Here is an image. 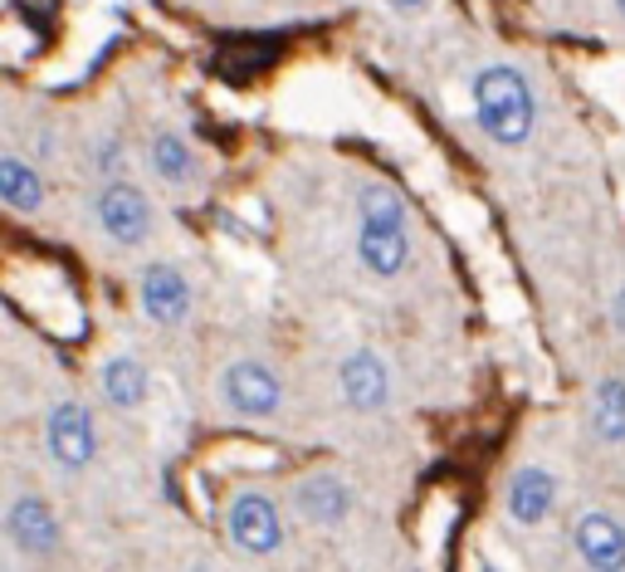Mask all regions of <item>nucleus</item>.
I'll list each match as a JSON object with an SVG mask.
<instances>
[{
    "label": "nucleus",
    "instance_id": "f257e3e1",
    "mask_svg": "<svg viewBox=\"0 0 625 572\" xmlns=\"http://www.w3.org/2000/svg\"><path fill=\"white\" fill-rule=\"evenodd\" d=\"M474 123L494 148H523L537 128V93L518 64H479L469 79Z\"/></svg>",
    "mask_w": 625,
    "mask_h": 572
},
{
    "label": "nucleus",
    "instance_id": "f03ea898",
    "mask_svg": "<svg viewBox=\"0 0 625 572\" xmlns=\"http://www.w3.org/2000/svg\"><path fill=\"white\" fill-rule=\"evenodd\" d=\"M225 543L240 558H273V552H283L289 533H283L279 504L264 490H234L225 499Z\"/></svg>",
    "mask_w": 625,
    "mask_h": 572
},
{
    "label": "nucleus",
    "instance_id": "7ed1b4c3",
    "mask_svg": "<svg viewBox=\"0 0 625 572\" xmlns=\"http://www.w3.org/2000/svg\"><path fill=\"white\" fill-rule=\"evenodd\" d=\"M93 220H98V230H103L107 245H117V250L146 245V240H152V226H156L146 191L132 187L127 177H103V181H98Z\"/></svg>",
    "mask_w": 625,
    "mask_h": 572
},
{
    "label": "nucleus",
    "instance_id": "20e7f679",
    "mask_svg": "<svg viewBox=\"0 0 625 572\" xmlns=\"http://www.w3.org/2000/svg\"><path fill=\"white\" fill-rule=\"evenodd\" d=\"M98 421L84 402H54L44 411V455L54 470L84 474L98 460Z\"/></svg>",
    "mask_w": 625,
    "mask_h": 572
},
{
    "label": "nucleus",
    "instance_id": "39448f33",
    "mask_svg": "<svg viewBox=\"0 0 625 572\" xmlns=\"http://www.w3.org/2000/svg\"><path fill=\"white\" fill-rule=\"evenodd\" d=\"M5 543H10V552L35 558V562L59 558V552H64V529H59L54 504L35 490H15L5 504Z\"/></svg>",
    "mask_w": 625,
    "mask_h": 572
},
{
    "label": "nucleus",
    "instance_id": "423d86ee",
    "mask_svg": "<svg viewBox=\"0 0 625 572\" xmlns=\"http://www.w3.org/2000/svg\"><path fill=\"white\" fill-rule=\"evenodd\" d=\"M220 406L240 421H273L283 411V382L269 363L240 357L220 372Z\"/></svg>",
    "mask_w": 625,
    "mask_h": 572
},
{
    "label": "nucleus",
    "instance_id": "0eeeda50",
    "mask_svg": "<svg viewBox=\"0 0 625 572\" xmlns=\"http://www.w3.org/2000/svg\"><path fill=\"white\" fill-rule=\"evenodd\" d=\"M191 304H195V289L171 259H152V265H142V275H137V308H142L146 323L181 328L186 318H191Z\"/></svg>",
    "mask_w": 625,
    "mask_h": 572
},
{
    "label": "nucleus",
    "instance_id": "6e6552de",
    "mask_svg": "<svg viewBox=\"0 0 625 572\" xmlns=\"http://www.w3.org/2000/svg\"><path fill=\"white\" fill-rule=\"evenodd\" d=\"M337 392H342V402H347L357 416L386 411L391 396H396L391 363L381 353H371V347H357V353H347L337 363Z\"/></svg>",
    "mask_w": 625,
    "mask_h": 572
},
{
    "label": "nucleus",
    "instance_id": "1a4fd4ad",
    "mask_svg": "<svg viewBox=\"0 0 625 572\" xmlns=\"http://www.w3.org/2000/svg\"><path fill=\"white\" fill-rule=\"evenodd\" d=\"M293 509H298V519L312 523V529H342V523L352 519V509H357V494H352V484L342 480V474L318 470L293 484Z\"/></svg>",
    "mask_w": 625,
    "mask_h": 572
},
{
    "label": "nucleus",
    "instance_id": "9d476101",
    "mask_svg": "<svg viewBox=\"0 0 625 572\" xmlns=\"http://www.w3.org/2000/svg\"><path fill=\"white\" fill-rule=\"evenodd\" d=\"M503 513L518 523V529H537L557 513V474L543 470V465H518L508 474L503 490Z\"/></svg>",
    "mask_w": 625,
    "mask_h": 572
},
{
    "label": "nucleus",
    "instance_id": "9b49d317",
    "mask_svg": "<svg viewBox=\"0 0 625 572\" xmlns=\"http://www.w3.org/2000/svg\"><path fill=\"white\" fill-rule=\"evenodd\" d=\"M572 552L586 568L615 572L625 568V523L605 509H586L572 519Z\"/></svg>",
    "mask_w": 625,
    "mask_h": 572
},
{
    "label": "nucleus",
    "instance_id": "f8f14e48",
    "mask_svg": "<svg viewBox=\"0 0 625 572\" xmlns=\"http://www.w3.org/2000/svg\"><path fill=\"white\" fill-rule=\"evenodd\" d=\"M98 386H103V402L113 406V411H127V416L142 411V406L152 402V372H146L132 353L107 357L103 372H98Z\"/></svg>",
    "mask_w": 625,
    "mask_h": 572
},
{
    "label": "nucleus",
    "instance_id": "ddd939ff",
    "mask_svg": "<svg viewBox=\"0 0 625 572\" xmlns=\"http://www.w3.org/2000/svg\"><path fill=\"white\" fill-rule=\"evenodd\" d=\"M357 230L381 236H410V206L391 181H361L357 187Z\"/></svg>",
    "mask_w": 625,
    "mask_h": 572
},
{
    "label": "nucleus",
    "instance_id": "4468645a",
    "mask_svg": "<svg viewBox=\"0 0 625 572\" xmlns=\"http://www.w3.org/2000/svg\"><path fill=\"white\" fill-rule=\"evenodd\" d=\"M586 425L601 445H625V377L605 372L591 386V406H586Z\"/></svg>",
    "mask_w": 625,
    "mask_h": 572
},
{
    "label": "nucleus",
    "instance_id": "2eb2a0df",
    "mask_svg": "<svg viewBox=\"0 0 625 572\" xmlns=\"http://www.w3.org/2000/svg\"><path fill=\"white\" fill-rule=\"evenodd\" d=\"M146 162H152V177L166 181V187H191V181H201L195 148L181 138V132H171V128L152 132V142H146Z\"/></svg>",
    "mask_w": 625,
    "mask_h": 572
},
{
    "label": "nucleus",
    "instance_id": "dca6fc26",
    "mask_svg": "<svg viewBox=\"0 0 625 572\" xmlns=\"http://www.w3.org/2000/svg\"><path fill=\"white\" fill-rule=\"evenodd\" d=\"M44 177H39V167L29 157H20V152H0V201H5L15 216H35L39 206H44Z\"/></svg>",
    "mask_w": 625,
    "mask_h": 572
},
{
    "label": "nucleus",
    "instance_id": "f3484780",
    "mask_svg": "<svg viewBox=\"0 0 625 572\" xmlns=\"http://www.w3.org/2000/svg\"><path fill=\"white\" fill-rule=\"evenodd\" d=\"M357 265L361 275L381 279H400L410 269V236H381V230H357Z\"/></svg>",
    "mask_w": 625,
    "mask_h": 572
},
{
    "label": "nucleus",
    "instance_id": "a211bd4d",
    "mask_svg": "<svg viewBox=\"0 0 625 572\" xmlns=\"http://www.w3.org/2000/svg\"><path fill=\"white\" fill-rule=\"evenodd\" d=\"M93 171L98 177H127V142L123 132H103L93 142Z\"/></svg>",
    "mask_w": 625,
    "mask_h": 572
},
{
    "label": "nucleus",
    "instance_id": "6ab92c4d",
    "mask_svg": "<svg viewBox=\"0 0 625 572\" xmlns=\"http://www.w3.org/2000/svg\"><path fill=\"white\" fill-rule=\"evenodd\" d=\"M611 328L625 338V284L615 289V298H611Z\"/></svg>",
    "mask_w": 625,
    "mask_h": 572
},
{
    "label": "nucleus",
    "instance_id": "aec40b11",
    "mask_svg": "<svg viewBox=\"0 0 625 572\" xmlns=\"http://www.w3.org/2000/svg\"><path fill=\"white\" fill-rule=\"evenodd\" d=\"M391 11H400V15H416V11H425L430 0H386Z\"/></svg>",
    "mask_w": 625,
    "mask_h": 572
},
{
    "label": "nucleus",
    "instance_id": "412c9836",
    "mask_svg": "<svg viewBox=\"0 0 625 572\" xmlns=\"http://www.w3.org/2000/svg\"><path fill=\"white\" fill-rule=\"evenodd\" d=\"M611 5H615V15H621V21H625V0H611Z\"/></svg>",
    "mask_w": 625,
    "mask_h": 572
},
{
    "label": "nucleus",
    "instance_id": "4be33fe9",
    "mask_svg": "<svg viewBox=\"0 0 625 572\" xmlns=\"http://www.w3.org/2000/svg\"><path fill=\"white\" fill-rule=\"evenodd\" d=\"M5 5H10V11H20V5H25V0H5Z\"/></svg>",
    "mask_w": 625,
    "mask_h": 572
}]
</instances>
